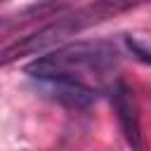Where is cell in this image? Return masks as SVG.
<instances>
[{"instance_id":"obj_2","label":"cell","mask_w":151,"mask_h":151,"mask_svg":"<svg viewBox=\"0 0 151 151\" xmlns=\"http://www.w3.org/2000/svg\"><path fill=\"white\" fill-rule=\"evenodd\" d=\"M151 0H92L90 5H83L73 12H66L61 17H57L54 21H50L47 26L38 28L35 33L21 38L19 42L5 47L2 52V64H9L19 57H26V54H33V52H40V50H47L52 45H59L61 40L66 38H73L97 24H104L109 19H116L125 12H132V9H139L144 5H149Z\"/></svg>"},{"instance_id":"obj_1","label":"cell","mask_w":151,"mask_h":151,"mask_svg":"<svg viewBox=\"0 0 151 151\" xmlns=\"http://www.w3.org/2000/svg\"><path fill=\"white\" fill-rule=\"evenodd\" d=\"M118 50L106 40H87L59 45L54 52L26 64L33 80H68L101 90L106 78H116Z\"/></svg>"},{"instance_id":"obj_3","label":"cell","mask_w":151,"mask_h":151,"mask_svg":"<svg viewBox=\"0 0 151 151\" xmlns=\"http://www.w3.org/2000/svg\"><path fill=\"white\" fill-rule=\"evenodd\" d=\"M109 97H111V104H113V111H116V118H118V125L127 146L132 151H146V142H144V132L139 123V109L127 83L123 78H116L109 87Z\"/></svg>"}]
</instances>
